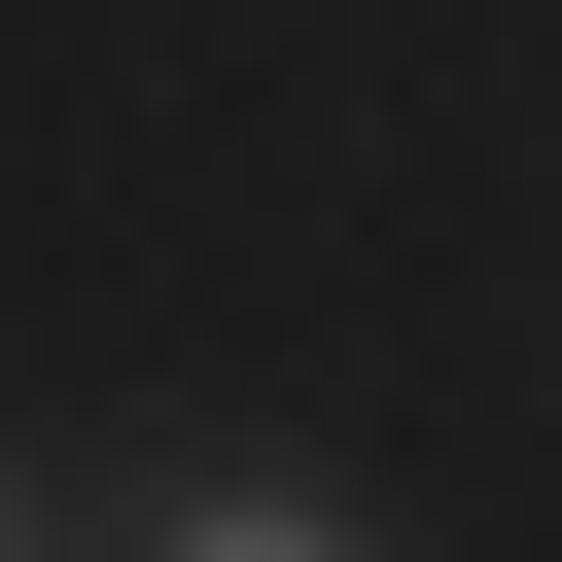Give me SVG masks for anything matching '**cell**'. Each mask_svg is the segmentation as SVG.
I'll use <instances>...</instances> for the list:
<instances>
[{
  "label": "cell",
  "instance_id": "7a4b0ae2",
  "mask_svg": "<svg viewBox=\"0 0 562 562\" xmlns=\"http://www.w3.org/2000/svg\"><path fill=\"white\" fill-rule=\"evenodd\" d=\"M0 562H70V492H35V457H0Z\"/></svg>",
  "mask_w": 562,
  "mask_h": 562
},
{
  "label": "cell",
  "instance_id": "6da1fadb",
  "mask_svg": "<svg viewBox=\"0 0 562 562\" xmlns=\"http://www.w3.org/2000/svg\"><path fill=\"white\" fill-rule=\"evenodd\" d=\"M140 562H386V527H351L316 457H176V492H140Z\"/></svg>",
  "mask_w": 562,
  "mask_h": 562
}]
</instances>
